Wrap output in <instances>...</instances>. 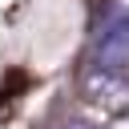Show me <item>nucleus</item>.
I'll return each mask as SVG.
<instances>
[{
    "label": "nucleus",
    "mask_w": 129,
    "mask_h": 129,
    "mask_svg": "<svg viewBox=\"0 0 129 129\" xmlns=\"http://www.w3.org/2000/svg\"><path fill=\"white\" fill-rule=\"evenodd\" d=\"M81 93L89 97V105L105 109L109 117L129 113V77H125V69H101V64H93L85 73V81H81Z\"/></svg>",
    "instance_id": "nucleus-1"
},
{
    "label": "nucleus",
    "mask_w": 129,
    "mask_h": 129,
    "mask_svg": "<svg viewBox=\"0 0 129 129\" xmlns=\"http://www.w3.org/2000/svg\"><path fill=\"white\" fill-rule=\"evenodd\" d=\"M93 64L101 69H125L129 64V16H113L93 48Z\"/></svg>",
    "instance_id": "nucleus-2"
},
{
    "label": "nucleus",
    "mask_w": 129,
    "mask_h": 129,
    "mask_svg": "<svg viewBox=\"0 0 129 129\" xmlns=\"http://www.w3.org/2000/svg\"><path fill=\"white\" fill-rule=\"evenodd\" d=\"M60 129H97L93 121H81V117H69V121H60Z\"/></svg>",
    "instance_id": "nucleus-3"
}]
</instances>
